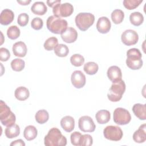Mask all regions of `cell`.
Segmentation results:
<instances>
[{
  "mask_svg": "<svg viewBox=\"0 0 146 146\" xmlns=\"http://www.w3.org/2000/svg\"><path fill=\"white\" fill-rule=\"evenodd\" d=\"M46 146H64L67 144V139L57 128H51L44 138Z\"/></svg>",
  "mask_w": 146,
  "mask_h": 146,
  "instance_id": "6da1fadb",
  "label": "cell"
},
{
  "mask_svg": "<svg viewBox=\"0 0 146 146\" xmlns=\"http://www.w3.org/2000/svg\"><path fill=\"white\" fill-rule=\"evenodd\" d=\"M141 58L142 55L139 49L130 48L127 52L126 64L131 70H139L141 68L143 64Z\"/></svg>",
  "mask_w": 146,
  "mask_h": 146,
  "instance_id": "7a4b0ae2",
  "label": "cell"
},
{
  "mask_svg": "<svg viewBox=\"0 0 146 146\" xmlns=\"http://www.w3.org/2000/svg\"><path fill=\"white\" fill-rule=\"evenodd\" d=\"M67 22L66 20L58 18L54 15L48 17L46 21V26L48 30L55 34L63 33L67 28Z\"/></svg>",
  "mask_w": 146,
  "mask_h": 146,
  "instance_id": "3957f363",
  "label": "cell"
},
{
  "mask_svg": "<svg viewBox=\"0 0 146 146\" xmlns=\"http://www.w3.org/2000/svg\"><path fill=\"white\" fill-rule=\"evenodd\" d=\"M124 81L121 80L115 83H112L107 94L108 99L112 102H117L120 100L125 91Z\"/></svg>",
  "mask_w": 146,
  "mask_h": 146,
  "instance_id": "277c9868",
  "label": "cell"
},
{
  "mask_svg": "<svg viewBox=\"0 0 146 146\" xmlns=\"http://www.w3.org/2000/svg\"><path fill=\"white\" fill-rule=\"evenodd\" d=\"M0 120L6 127L13 125L16 121L15 115L3 100L0 101Z\"/></svg>",
  "mask_w": 146,
  "mask_h": 146,
  "instance_id": "5b68a950",
  "label": "cell"
},
{
  "mask_svg": "<svg viewBox=\"0 0 146 146\" xmlns=\"http://www.w3.org/2000/svg\"><path fill=\"white\" fill-rule=\"evenodd\" d=\"M95 16L90 13H80L75 17V22L78 29L85 31L94 23Z\"/></svg>",
  "mask_w": 146,
  "mask_h": 146,
  "instance_id": "8992f818",
  "label": "cell"
},
{
  "mask_svg": "<svg viewBox=\"0 0 146 146\" xmlns=\"http://www.w3.org/2000/svg\"><path fill=\"white\" fill-rule=\"evenodd\" d=\"M131 120L129 112L121 107L116 108L113 112V121L119 125H123L128 124Z\"/></svg>",
  "mask_w": 146,
  "mask_h": 146,
  "instance_id": "52a82bcc",
  "label": "cell"
},
{
  "mask_svg": "<svg viewBox=\"0 0 146 146\" xmlns=\"http://www.w3.org/2000/svg\"><path fill=\"white\" fill-rule=\"evenodd\" d=\"M74 11V7L70 3L56 4L52 9L54 15L58 18L67 17L70 16Z\"/></svg>",
  "mask_w": 146,
  "mask_h": 146,
  "instance_id": "ba28073f",
  "label": "cell"
},
{
  "mask_svg": "<svg viewBox=\"0 0 146 146\" xmlns=\"http://www.w3.org/2000/svg\"><path fill=\"white\" fill-rule=\"evenodd\" d=\"M103 135L106 139L111 141H116L121 139L123 133L119 127L115 125H108L104 129Z\"/></svg>",
  "mask_w": 146,
  "mask_h": 146,
  "instance_id": "9c48e42d",
  "label": "cell"
},
{
  "mask_svg": "<svg viewBox=\"0 0 146 146\" xmlns=\"http://www.w3.org/2000/svg\"><path fill=\"white\" fill-rule=\"evenodd\" d=\"M78 127L84 132H92L96 128L92 119L89 116H83L80 117L78 121Z\"/></svg>",
  "mask_w": 146,
  "mask_h": 146,
  "instance_id": "30bf717a",
  "label": "cell"
},
{
  "mask_svg": "<svg viewBox=\"0 0 146 146\" xmlns=\"http://www.w3.org/2000/svg\"><path fill=\"white\" fill-rule=\"evenodd\" d=\"M121 39L125 45L132 46L137 43L139 40V35L135 31L128 29L122 33Z\"/></svg>",
  "mask_w": 146,
  "mask_h": 146,
  "instance_id": "8fae6325",
  "label": "cell"
},
{
  "mask_svg": "<svg viewBox=\"0 0 146 146\" xmlns=\"http://www.w3.org/2000/svg\"><path fill=\"white\" fill-rule=\"evenodd\" d=\"M72 84L76 88H81L86 84V78L85 75L79 70L74 71L71 76Z\"/></svg>",
  "mask_w": 146,
  "mask_h": 146,
  "instance_id": "7c38bea8",
  "label": "cell"
},
{
  "mask_svg": "<svg viewBox=\"0 0 146 146\" xmlns=\"http://www.w3.org/2000/svg\"><path fill=\"white\" fill-rule=\"evenodd\" d=\"M60 35L64 42L67 43H71L76 41L78 38V32L74 28L68 27Z\"/></svg>",
  "mask_w": 146,
  "mask_h": 146,
  "instance_id": "4fadbf2b",
  "label": "cell"
},
{
  "mask_svg": "<svg viewBox=\"0 0 146 146\" xmlns=\"http://www.w3.org/2000/svg\"><path fill=\"white\" fill-rule=\"evenodd\" d=\"M111 27V22L107 17H102L98 19L96 23V29L99 33L106 34L110 31Z\"/></svg>",
  "mask_w": 146,
  "mask_h": 146,
  "instance_id": "5bb4252c",
  "label": "cell"
},
{
  "mask_svg": "<svg viewBox=\"0 0 146 146\" xmlns=\"http://www.w3.org/2000/svg\"><path fill=\"white\" fill-rule=\"evenodd\" d=\"M107 74L108 79L112 83H115L121 80V71L117 66H112L110 67L107 70Z\"/></svg>",
  "mask_w": 146,
  "mask_h": 146,
  "instance_id": "9a60e30c",
  "label": "cell"
},
{
  "mask_svg": "<svg viewBox=\"0 0 146 146\" xmlns=\"http://www.w3.org/2000/svg\"><path fill=\"white\" fill-rule=\"evenodd\" d=\"M13 54L15 56L18 57H24L27 54V46L26 44L22 42H17L15 43L12 47Z\"/></svg>",
  "mask_w": 146,
  "mask_h": 146,
  "instance_id": "2e32d148",
  "label": "cell"
},
{
  "mask_svg": "<svg viewBox=\"0 0 146 146\" xmlns=\"http://www.w3.org/2000/svg\"><path fill=\"white\" fill-rule=\"evenodd\" d=\"M14 18L13 11L10 9H6L1 11L0 15V23L2 25H8L11 23Z\"/></svg>",
  "mask_w": 146,
  "mask_h": 146,
  "instance_id": "e0dca14e",
  "label": "cell"
},
{
  "mask_svg": "<svg viewBox=\"0 0 146 146\" xmlns=\"http://www.w3.org/2000/svg\"><path fill=\"white\" fill-rule=\"evenodd\" d=\"M133 139L136 143H142L146 140V124L141 125L133 135Z\"/></svg>",
  "mask_w": 146,
  "mask_h": 146,
  "instance_id": "ac0fdd59",
  "label": "cell"
},
{
  "mask_svg": "<svg viewBox=\"0 0 146 146\" xmlns=\"http://www.w3.org/2000/svg\"><path fill=\"white\" fill-rule=\"evenodd\" d=\"M60 125L62 128L67 132H70L74 129L75 120L71 116H66L60 120Z\"/></svg>",
  "mask_w": 146,
  "mask_h": 146,
  "instance_id": "d6986e66",
  "label": "cell"
},
{
  "mask_svg": "<svg viewBox=\"0 0 146 146\" xmlns=\"http://www.w3.org/2000/svg\"><path fill=\"white\" fill-rule=\"evenodd\" d=\"M132 111L135 115L140 120L146 119V104L136 103L132 107Z\"/></svg>",
  "mask_w": 146,
  "mask_h": 146,
  "instance_id": "ffe728a7",
  "label": "cell"
},
{
  "mask_svg": "<svg viewBox=\"0 0 146 146\" xmlns=\"http://www.w3.org/2000/svg\"><path fill=\"white\" fill-rule=\"evenodd\" d=\"M31 11L36 15H43L47 11V7L43 2L36 1L31 7Z\"/></svg>",
  "mask_w": 146,
  "mask_h": 146,
  "instance_id": "44dd1931",
  "label": "cell"
},
{
  "mask_svg": "<svg viewBox=\"0 0 146 146\" xmlns=\"http://www.w3.org/2000/svg\"><path fill=\"white\" fill-rule=\"evenodd\" d=\"M95 118L98 123L104 124L110 121L111 118V114L108 110H99L96 112L95 115Z\"/></svg>",
  "mask_w": 146,
  "mask_h": 146,
  "instance_id": "7402d4cb",
  "label": "cell"
},
{
  "mask_svg": "<svg viewBox=\"0 0 146 146\" xmlns=\"http://www.w3.org/2000/svg\"><path fill=\"white\" fill-rule=\"evenodd\" d=\"M14 95L17 99L20 101L26 100L30 96L29 90L23 86H20L16 88L14 92Z\"/></svg>",
  "mask_w": 146,
  "mask_h": 146,
  "instance_id": "603a6c76",
  "label": "cell"
},
{
  "mask_svg": "<svg viewBox=\"0 0 146 146\" xmlns=\"http://www.w3.org/2000/svg\"><path fill=\"white\" fill-rule=\"evenodd\" d=\"M37 129L34 125L27 126L23 131V136L27 141H31L35 139L37 136Z\"/></svg>",
  "mask_w": 146,
  "mask_h": 146,
  "instance_id": "cb8c5ba5",
  "label": "cell"
},
{
  "mask_svg": "<svg viewBox=\"0 0 146 146\" xmlns=\"http://www.w3.org/2000/svg\"><path fill=\"white\" fill-rule=\"evenodd\" d=\"M6 136L9 139H13L17 137L20 133V128L17 124L7 127L5 130Z\"/></svg>",
  "mask_w": 146,
  "mask_h": 146,
  "instance_id": "d4e9b609",
  "label": "cell"
},
{
  "mask_svg": "<svg viewBox=\"0 0 146 146\" xmlns=\"http://www.w3.org/2000/svg\"><path fill=\"white\" fill-rule=\"evenodd\" d=\"M129 21L133 25L139 26L143 23L144 17L141 13L135 11L130 14Z\"/></svg>",
  "mask_w": 146,
  "mask_h": 146,
  "instance_id": "484cf974",
  "label": "cell"
},
{
  "mask_svg": "<svg viewBox=\"0 0 146 146\" xmlns=\"http://www.w3.org/2000/svg\"><path fill=\"white\" fill-rule=\"evenodd\" d=\"M36 121L40 124L47 122L49 119V114L45 110H40L36 112L35 115Z\"/></svg>",
  "mask_w": 146,
  "mask_h": 146,
  "instance_id": "4316f807",
  "label": "cell"
},
{
  "mask_svg": "<svg viewBox=\"0 0 146 146\" xmlns=\"http://www.w3.org/2000/svg\"><path fill=\"white\" fill-rule=\"evenodd\" d=\"M99 69V66L97 63L94 62H88L84 64L83 70L88 75H92L95 74Z\"/></svg>",
  "mask_w": 146,
  "mask_h": 146,
  "instance_id": "83f0119b",
  "label": "cell"
},
{
  "mask_svg": "<svg viewBox=\"0 0 146 146\" xmlns=\"http://www.w3.org/2000/svg\"><path fill=\"white\" fill-rule=\"evenodd\" d=\"M124 12L120 9H115L111 13V19L115 24L121 23L124 19Z\"/></svg>",
  "mask_w": 146,
  "mask_h": 146,
  "instance_id": "f1b7e54d",
  "label": "cell"
},
{
  "mask_svg": "<svg viewBox=\"0 0 146 146\" xmlns=\"http://www.w3.org/2000/svg\"><path fill=\"white\" fill-rule=\"evenodd\" d=\"M55 55L59 57H66L69 52L68 47L64 44H59L54 48Z\"/></svg>",
  "mask_w": 146,
  "mask_h": 146,
  "instance_id": "f546056e",
  "label": "cell"
},
{
  "mask_svg": "<svg viewBox=\"0 0 146 146\" xmlns=\"http://www.w3.org/2000/svg\"><path fill=\"white\" fill-rule=\"evenodd\" d=\"M21 34L20 29L15 25L10 26L7 30V35L10 39L14 40L17 39Z\"/></svg>",
  "mask_w": 146,
  "mask_h": 146,
  "instance_id": "4dcf8cb0",
  "label": "cell"
},
{
  "mask_svg": "<svg viewBox=\"0 0 146 146\" xmlns=\"http://www.w3.org/2000/svg\"><path fill=\"white\" fill-rule=\"evenodd\" d=\"M11 67L13 70L17 72L23 70L25 66V62L23 60L19 58H15L11 62Z\"/></svg>",
  "mask_w": 146,
  "mask_h": 146,
  "instance_id": "1f68e13d",
  "label": "cell"
},
{
  "mask_svg": "<svg viewBox=\"0 0 146 146\" xmlns=\"http://www.w3.org/2000/svg\"><path fill=\"white\" fill-rule=\"evenodd\" d=\"M58 44V40L56 37H50L46 40L43 46L46 50L51 51Z\"/></svg>",
  "mask_w": 146,
  "mask_h": 146,
  "instance_id": "d6a6232c",
  "label": "cell"
},
{
  "mask_svg": "<svg viewBox=\"0 0 146 146\" xmlns=\"http://www.w3.org/2000/svg\"><path fill=\"white\" fill-rule=\"evenodd\" d=\"M71 63L75 67H80L84 64V57L79 54H75L70 57Z\"/></svg>",
  "mask_w": 146,
  "mask_h": 146,
  "instance_id": "836d02e7",
  "label": "cell"
},
{
  "mask_svg": "<svg viewBox=\"0 0 146 146\" xmlns=\"http://www.w3.org/2000/svg\"><path fill=\"white\" fill-rule=\"evenodd\" d=\"M142 2L143 0H124L123 3L126 9L131 10L136 9Z\"/></svg>",
  "mask_w": 146,
  "mask_h": 146,
  "instance_id": "e575fe53",
  "label": "cell"
},
{
  "mask_svg": "<svg viewBox=\"0 0 146 146\" xmlns=\"http://www.w3.org/2000/svg\"><path fill=\"white\" fill-rule=\"evenodd\" d=\"M93 143V139L91 135L88 134L82 135L80 142H79V146H90L92 145Z\"/></svg>",
  "mask_w": 146,
  "mask_h": 146,
  "instance_id": "d590c367",
  "label": "cell"
},
{
  "mask_svg": "<svg viewBox=\"0 0 146 146\" xmlns=\"http://www.w3.org/2000/svg\"><path fill=\"white\" fill-rule=\"evenodd\" d=\"M29 21V16L26 13H21L20 14L17 19V22L18 25L22 27L26 26Z\"/></svg>",
  "mask_w": 146,
  "mask_h": 146,
  "instance_id": "8d00e7d4",
  "label": "cell"
},
{
  "mask_svg": "<svg viewBox=\"0 0 146 146\" xmlns=\"http://www.w3.org/2000/svg\"><path fill=\"white\" fill-rule=\"evenodd\" d=\"M31 26L33 29L36 30H39L43 27V20L39 17H35L33 18L31 22Z\"/></svg>",
  "mask_w": 146,
  "mask_h": 146,
  "instance_id": "74e56055",
  "label": "cell"
},
{
  "mask_svg": "<svg viewBox=\"0 0 146 146\" xmlns=\"http://www.w3.org/2000/svg\"><path fill=\"white\" fill-rule=\"evenodd\" d=\"M82 136V134L79 132L75 131L71 134L70 140L71 143L73 145L75 146H79L80 139Z\"/></svg>",
  "mask_w": 146,
  "mask_h": 146,
  "instance_id": "f35d334b",
  "label": "cell"
},
{
  "mask_svg": "<svg viewBox=\"0 0 146 146\" xmlns=\"http://www.w3.org/2000/svg\"><path fill=\"white\" fill-rule=\"evenodd\" d=\"M10 57V53L9 51L4 47L0 48V60L2 62H6L9 60Z\"/></svg>",
  "mask_w": 146,
  "mask_h": 146,
  "instance_id": "ab89813d",
  "label": "cell"
},
{
  "mask_svg": "<svg viewBox=\"0 0 146 146\" xmlns=\"http://www.w3.org/2000/svg\"><path fill=\"white\" fill-rule=\"evenodd\" d=\"M11 146L12 145H18V146H25V143L22 139H18L15 141L11 142L10 144Z\"/></svg>",
  "mask_w": 146,
  "mask_h": 146,
  "instance_id": "60d3db41",
  "label": "cell"
},
{
  "mask_svg": "<svg viewBox=\"0 0 146 146\" xmlns=\"http://www.w3.org/2000/svg\"><path fill=\"white\" fill-rule=\"evenodd\" d=\"M46 2L49 7L53 8L56 4L60 3L61 2V1L60 0H55V1L49 0V1H47Z\"/></svg>",
  "mask_w": 146,
  "mask_h": 146,
  "instance_id": "b9f144b4",
  "label": "cell"
},
{
  "mask_svg": "<svg viewBox=\"0 0 146 146\" xmlns=\"http://www.w3.org/2000/svg\"><path fill=\"white\" fill-rule=\"evenodd\" d=\"M17 2L19 3V4H21V5H29L30 2L31 1L30 0H26V1H17Z\"/></svg>",
  "mask_w": 146,
  "mask_h": 146,
  "instance_id": "7bdbcfd3",
  "label": "cell"
}]
</instances>
